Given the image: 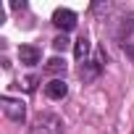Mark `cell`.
Returning a JSON list of instances; mask_svg holds the SVG:
<instances>
[{
	"instance_id": "6da1fadb",
	"label": "cell",
	"mask_w": 134,
	"mask_h": 134,
	"mask_svg": "<svg viewBox=\"0 0 134 134\" xmlns=\"http://www.w3.org/2000/svg\"><path fill=\"white\" fill-rule=\"evenodd\" d=\"M29 134H63V121L55 113H40L29 126Z\"/></svg>"
},
{
	"instance_id": "7a4b0ae2",
	"label": "cell",
	"mask_w": 134,
	"mask_h": 134,
	"mask_svg": "<svg viewBox=\"0 0 134 134\" xmlns=\"http://www.w3.org/2000/svg\"><path fill=\"white\" fill-rule=\"evenodd\" d=\"M0 105H3V113L11 118V121H24L26 118V105L21 103V100H16V97H8V95H3L0 97Z\"/></svg>"
},
{
	"instance_id": "3957f363",
	"label": "cell",
	"mask_w": 134,
	"mask_h": 134,
	"mask_svg": "<svg viewBox=\"0 0 134 134\" xmlns=\"http://www.w3.org/2000/svg\"><path fill=\"white\" fill-rule=\"evenodd\" d=\"M53 24L66 34V32H71V29L76 26V13L69 11V8H58V11L53 13Z\"/></svg>"
},
{
	"instance_id": "277c9868",
	"label": "cell",
	"mask_w": 134,
	"mask_h": 134,
	"mask_svg": "<svg viewBox=\"0 0 134 134\" xmlns=\"http://www.w3.org/2000/svg\"><path fill=\"white\" fill-rule=\"evenodd\" d=\"M103 71V53H97V58L95 60H84L82 66H79V76L84 79V82H92V79H97V74Z\"/></svg>"
},
{
	"instance_id": "5b68a950",
	"label": "cell",
	"mask_w": 134,
	"mask_h": 134,
	"mask_svg": "<svg viewBox=\"0 0 134 134\" xmlns=\"http://www.w3.org/2000/svg\"><path fill=\"white\" fill-rule=\"evenodd\" d=\"M45 95H47L50 100H63L66 95H69V87H66L63 79H50V82L45 84Z\"/></svg>"
},
{
	"instance_id": "8992f818",
	"label": "cell",
	"mask_w": 134,
	"mask_h": 134,
	"mask_svg": "<svg viewBox=\"0 0 134 134\" xmlns=\"http://www.w3.org/2000/svg\"><path fill=\"white\" fill-rule=\"evenodd\" d=\"M19 60H21L24 66H37V63H40V50H37L34 45H21V47H19Z\"/></svg>"
},
{
	"instance_id": "52a82bcc",
	"label": "cell",
	"mask_w": 134,
	"mask_h": 134,
	"mask_svg": "<svg viewBox=\"0 0 134 134\" xmlns=\"http://www.w3.org/2000/svg\"><path fill=\"white\" fill-rule=\"evenodd\" d=\"M74 55H76V60H87V55H90V40L87 37H79L74 42Z\"/></svg>"
},
{
	"instance_id": "ba28073f",
	"label": "cell",
	"mask_w": 134,
	"mask_h": 134,
	"mask_svg": "<svg viewBox=\"0 0 134 134\" xmlns=\"http://www.w3.org/2000/svg\"><path fill=\"white\" fill-rule=\"evenodd\" d=\"M45 69H47L50 74H63V71H66V63H63L60 58H50V60L45 63Z\"/></svg>"
},
{
	"instance_id": "9c48e42d",
	"label": "cell",
	"mask_w": 134,
	"mask_h": 134,
	"mask_svg": "<svg viewBox=\"0 0 134 134\" xmlns=\"http://www.w3.org/2000/svg\"><path fill=\"white\" fill-rule=\"evenodd\" d=\"M69 42H71V40L66 37V34H58V37L53 40V47H55V50L60 53V50H66V47H69Z\"/></svg>"
},
{
	"instance_id": "30bf717a",
	"label": "cell",
	"mask_w": 134,
	"mask_h": 134,
	"mask_svg": "<svg viewBox=\"0 0 134 134\" xmlns=\"http://www.w3.org/2000/svg\"><path fill=\"white\" fill-rule=\"evenodd\" d=\"M34 84H37V76H29L26 79V90H34Z\"/></svg>"
}]
</instances>
